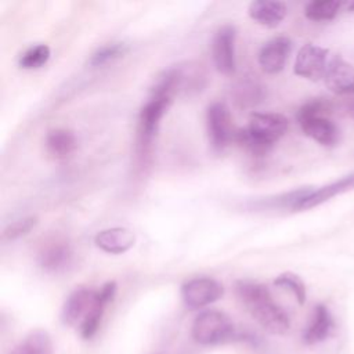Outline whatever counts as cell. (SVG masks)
<instances>
[{"mask_svg": "<svg viewBox=\"0 0 354 354\" xmlns=\"http://www.w3.org/2000/svg\"><path fill=\"white\" fill-rule=\"evenodd\" d=\"M235 295L241 304L250 313L257 324L272 335H283L288 332L290 322L282 307L271 297L268 288L263 283L239 279L234 285Z\"/></svg>", "mask_w": 354, "mask_h": 354, "instance_id": "obj_1", "label": "cell"}, {"mask_svg": "<svg viewBox=\"0 0 354 354\" xmlns=\"http://www.w3.org/2000/svg\"><path fill=\"white\" fill-rule=\"evenodd\" d=\"M205 72L202 65L185 62L181 65L165 69L155 80L151 88L152 97L171 98L178 93L199 91L205 86Z\"/></svg>", "mask_w": 354, "mask_h": 354, "instance_id": "obj_2", "label": "cell"}, {"mask_svg": "<svg viewBox=\"0 0 354 354\" xmlns=\"http://www.w3.org/2000/svg\"><path fill=\"white\" fill-rule=\"evenodd\" d=\"M171 98L167 97H152L141 108L138 113L137 126V156L140 162L145 163L151 156L152 142L159 130L160 120L167 112Z\"/></svg>", "mask_w": 354, "mask_h": 354, "instance_id": "obj_3", "label": "cell"}, {"mask_svg": "<svg viewBox=\"0 0 354 354\" xmlns=\"http://www.w3.org/2000/svg\"><path fill=\"white\" fill-rule=\"evenodd\" d=\"M232 319L218 310H203L192 322V337L199 344H216L232 337Z\"/></svg>", "mask_w": 354, "mask_h": 354, "instance_id": "obj_4", "label": "cell"}, {"mask_svg": "<svg viewBox=\"0 0 354 354\" xmlns=\"http://www.w3.org/2000/svg\"><path fill=\"white\" fill-rule=\"evenodd\" d=\"M206 129L209 142L217 152L224 151L234 140L235 130L232 127L231 112L224 102L216 101L209 105L206 111Z\"/></svg>", "mask_w": 354, "mask_h": 354, "instance_id": "obj_5", "label": "cell"}, {"mask_svg": "<svg viewBox=\"0 0 354 354\" xmlns=\"http://www.w3.org/2000/svg\"><path fill=\"white\" fill-rule=\"evenodd\" d=\"M224 295L223 285L210 277H198L187 281L181 286V297L189 310L203 308Z\"/></svg>", "mask_w": 354, "mask_h": 354, "instance_id": "obj_6", "label": "cell"}, {"mask_svg": "<svg viewBox=\"0 0 354 354\" xmlns=\"http://www.w3.org/2000/svg\"><path fill=\"white\" fill-rule=\"evenodd\" d=\"M235 39L236 30L232 25L220 26L212 39V58L216 69L223 75L235 72Z\"/></svg>", "mask_w": 354, "mask_h": 354, "instance_id": "obj_7", "label": "cell"}, {"mask_svg": "<svg viewBox=\"0 0 354 354\" xmlns=\"http://www.w3.org/2000/svg\"><path fill=\"white\" fill-rule=\"evenodd\" d=\"M328 48L313 43H306L304 46H301L296 55V61L293 65L295 75L313 82L322 79L328 68Z\"/></svg>", "mask_w": 354, "mask_h": 354, "instance_id": "obj_8", "label": "cell"}, {"mask_svg": "<svg viewBox=\"0 0 354 354\" xmlns=\"http://www.w3.org/2000/svg\"><path fill=\"white\" fill-rule=\"evenodd\" d=\"M37 261L47 272H62L72 266L73 250L68 241L54 236L41 243Z\"/></svg>", "mask_w": 354, "mask_h": 354, "instance_id": "obj_9", "label": "cell"}, {"mask_svg": "<svg viewBox=\"0 0 354 354\" xmlns=\"http://www.w3.org/2000/svg\"><path fill=\"white\" fill-rule=\"evenodd\" d=\"M288 119L274 112H253L249 118L248 129L260 141L274 147V144L286 133Z\"/></svg>", "mask_w": 354, "mask_h": 354, "instance_id": "obj_10", "label": "cell"}, {"mask_svg": "<svg viewBox=\"0 0 354 354\" xmlns=\"http://www.w3.org/2000/svg\"><path fill=\"white\" fill-rule=\"evenodd\" d=\"M290 51L292 40L286 36H275L260 48L257 57L259 65L266 73L275 75L285 68Z\"/></svg>", "mask_w": 354, "mask_h": 354, "instance_id": "obj_11", "label": "cell"}, {"mask_svg": "<svg viewBox=\"0 0 354 354\" xmlns=\"http://www.w3.org/2000/svg\"><path fill=\"white\" fill-rule=\"evenodd\" d=\"M97 292L88 288L75 289L65 300L61 310V321L65 325H80L95 301Z\"/></svg>", "mask_w": 354, "mask_h": 354, "instance_id": "obj_12", "label": "cell"}, {"mask_svg": "<svg viewBox=\"0 0 354 354\" xmlns=\"http://www.w3.org/2000/svg\"><path fill=\"white\" fill-rule=\"evenodd\" d=\"M324 80L326 87L335 94H354V66L344 61L342 55H335L328 62Z\"/></svg>", "mask_w": 354, "mask_h": 354, "instance_id": "obj_13", "label": "cell"}, {"mask_svg": "<svg viewBox=\"0 0 354 354\" xmlns=\"http://www.w3.org/2000/svg\"><path fill=\"white\" fill-rule=\"evenodd\" d=\"M116 289H118L116 282L109 281V282L104 283L100 290H97L95 301H94L91 310L88 311V314L84 317V319L79 325V330H80V335L83 339H91L95 335V332L98 330L104 310L113 300V297L116 295Z\"/></svg>", "mask_w": 354, "mask_h": 354, "instance_id": "obj_14", "label": "cell"}, {"mask_svg": "<svg viewBox=\"0 0 354 354\" xmlns=\"http://www.w3.org/2000/svg\"><path fill=\"white\" fill-rule=\"evenodd\" d=\"M136 236L133 231L124 227H112L97 232L94 236V243L101 250L111 254H122L133 248Z\"/></svg>", "mask_w": 354, "mask_h": 354, "instance_id": "obj_15", "label": "cell"}, {"mask_svg": "<svg viewBox=\"0 0 354 354\" xmlns=\"http://www.w3.org/2000/svg\"><path fill=\"white\" fill-rule=\"evenodd\" d=\"M248 14L254 22L266 28H275L286 17L288 7L283 1L254 0L249 4Z\"/></svg>", "mask_w": 354, "mask_h": 354, "instance_id": "obj_16", "label": "cell"}, {"mask_svg": "<svg viewBox=\"0 0 354 354\" xmlns=\"http://www.w3.org/2000/svg\"><path fill=\"white\" fill-rule=\"evenodd\" d=\"M303 133L325 147H333L339 141V127L329 119L324 116L307 118L299 120Z\"/></svg>", "mask_w": 354, "mask_h": 354, "instance_id": "obj_17", "label": "cell"}, {"mask_svg": "<svg viewBox=\"0 0 354 354\" xmlns=\"http://www.w3.org/2000/svg\"><path fill=\"white\" fill-rule=\"evenodd\" d=\"M354 189V171H351L347 176L340 177L339 180L326 184L318 189H314L297 207V210H306V209H311L315 207L326 201H329L330 198L344 194L347 191Z\"/></svg>", "mask_w": 354, "mask_h": 354, "instance_id": "obj_18", "label": "cell"}, {"mask_svg": "<svg viewBox=\"0 0 354 354\" xmlns=\"http://www.w3.org/2000/svg\"><path fill=\"white\" fill-rule=\"evenodd\" d=\"M232 98L239 108H253L260 104L266 97L264 86L256 76H245L239 79L232 87Z\"/></svg>", "mask_w": 354, "mask_h": 354, "instance_id": "obj_19", "label": "cell"}, {"mask_svg": "<svg viewBox=\"0 0 354 354\" xmlns=\"http://www.w3.org/2000/svg\"><path fill=\"white\" fill-rule=\"evenodd\" d=\"M333 328V319L329 310L324 304L314 307L311 319L303 333V342L306 344H315L325 340Z\"/></svg>", "mask_w": 354, "mask_h": 354, "instance_id": "obj_20", "label": "cell"}, {"mask_svg": "<svg viewBox=\"0 0 354 354\" xmlns=\"http://www.w3.org/2000/svg\"><path fill=\"white\" fill-rule=\"evenodd\" d=\"M77 147L73 131L68 129H53L46 136L47 152L55 159H64L69 156Z\"/></svg>", "mask_w": 354, "mask_h": 354, "instance_id": "obj_21", "label": "cell"}, {"mask_svg": "<svg viewBox=\"0 0 354 354\" xmlns=\"http://www.w3.org/2000/svg\"><path fill=\"white\" fill-rule=\"evenodd\" d=\"M10 354H54L51 336L44 329L30 330Z\"/></svg>", "mask_w": 354, "mask_h": 354, "instance_id": "obj_22", "label": "cell"}, {"mask_svg": "<svg viewBox=\"0 0 354 354\" xmlns=\"http://www.w3.org/2000/svg\"><path fill=\"white\" fill-rule=\"evenodd\" d=\"M342 3L336 0H314L306 4L304 15L310 21H330L336 17Z\"/></svg>", "mask_w": 354, "mask_h": 354, "instance_id": "obj_23", "label": "cell"}, {"mask_svg": "<svg viewBox=\"0 0 354 354\" xmlns=\"http://www.w3.org/2000/svg\"><path fill=\"white\" fill-rule=\"evenodd\" d=\"M234 141L242 147L246 152H249L252 156H256V158H261V156H266L271 149L272 147L260 141L257 137H254L248 127H243V129H238L235 130V134H234Z\"/></svg>", "mask_w": 354, "mask_h": 354, "instance_id": "obj_24", "label": "cell"}, {"mask_svg": "<svg viewBox=\"0 0 354 354\" xmlns=\"http://www.w3.org/2000/svg\"><path fill=\"white\" fill-rule=\"evenodd\" d=\"M51 55V50L47 44H35L25 50L19 57V66L24 69L41 68Z\"/></svg>", "mask_w": 354, "mask_h": 354, "instance_id": "obj_25", "label": "cell"}, {"mask_svg": "<svg viewBox=\"0 0 354 354\" xmlns=\"http://www.w3.org/2000/svg\"><path fill=\"white\" fill-rule=\"evenodd\" d=\"M274 285L278 286V288H282V289L289 290V292L296 297V300H297L299 304H304L306 297H307L306 285H304L303 279H301L297 274L290 272V271L282 272V274H279V275L274 279Z\"/></svg>", "mask_w": 354, "mask_h": 354, "instance_id": "obj_26", "label": "cell"}, {"mask_svg": "<svg viewBox=\"0 0 354 354\" xmlns=\"http://www.w3.org/2000/svg\"><path fill=\"white\" fill-rule=\"evenodd\" d=\"M332 109H333V105L328 98H313L299 108L296 119L299 122L301 119L317 118V116L329 118V115L332 113Z\"/></svg>", "mask_w": 354, "mask_h": 354, "instance_id": "obj_27", "label": "cell"}, {"mask_svg": "<svg viewBox=\"0 0 354 354\" xmlns=\"http://www.w3.org/2000/svg\"><path fill=\"white\" fill-rule=\"evenodd\" d=\"M126 50H127L126 44H123V43L105 44L93 53L88 64L91 66H102V65L108 64L109 61H113V59L122 57L126 53Z\"/></svg>", "mask_w": 354, "mask_h": 354, "instance_id": "obj_28", "label": "cell"}, {"mask_svg": "<svg viewBox=\"0 0 354 354\" xmlns=\"http://www.w3.org/2000/svg\"><path fill=\"white\" fill-rule=\"evenodd\" d=\"M37 224V218L35 216H28L24 218H19L14 223H10L3 232V236L8 241H14L18 239L21 236H25L26 234H29Z\"/></svg>", "mask_w": 354, "mask_h": 354, "instance_id": "obj_29", "label": "cell"}, {"mask_svg": "<svg viewBox=\"0 0 354 354\" xmlns=\"http://www.w3.org/2000/svg\"><path fill=\"white\" fill-rule=\"evenodd\" d=\"M347 112L354 118V100L348 104V106H347Z\"/></svg>", "mask_w": 354, "mask_h": 354, "instance_id": "obj_30", "label": "cell"}, {"mask_svg": "<svg viewBox=\"0 0 354 354\" xmlns=\"http://www.w3.org/2000/svg\"><path fill=\"white\" fill-rule=\"evenodd\" d=\"M348 8H350V10H354V3H351V4L348 6Z\"/></svg>", "mask_w": 354, "mask_h": 354, "instance_id": "obj_31", "label": "cell"}]
</instances>
